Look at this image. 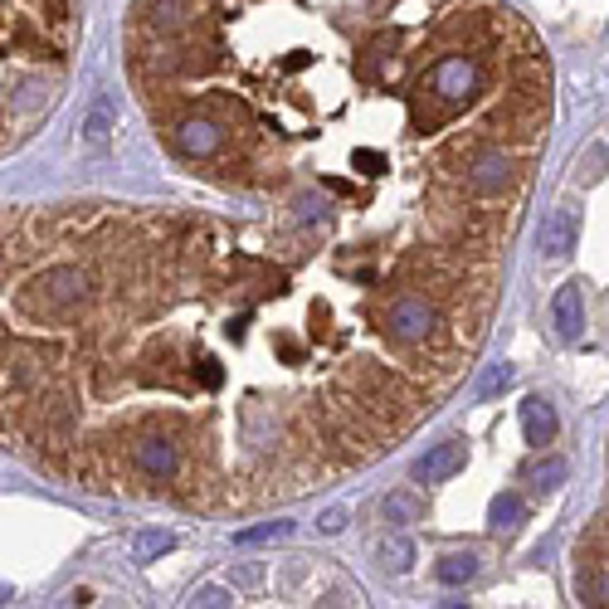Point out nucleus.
Instances as JSON below:
<instances>
[{"label": "nucleus", "mask_w": 609, "mask_h": 609, "mask_svg": "<svg viewBox=\"0 0 609 609\" xmlns=\"http://www.w3.org/2000/svg\"><path fill=\"white\" fill-rule=\"evenodd\" d=\"M478 575V556L473 551H454V556H444L439 566H434V580L439 585H468Z\"/></svg>", "instance_id": "8"}, {"label": "nucleus", "mask_w": 609, "mask_h": 609, "mask_svg": "<svg viewBox=\"0 0 609 609\" xmlns=\"http://www.w3.org/2000/svg\"><path fill=\"white\" fill-rule=\"evenodd\" d=\"M293 532V522H264V527H244L234 532V546H259V541H278V536Z\"/></svg>", "instance_id": "13"}, {"label": "nucleus", "mask_w": 609, "mask_h": 609, "mask_svg": "<svg viewBox=\"0 0 609 609\" xmlns=\"http://www.w3.org/2000/svg\"><path fill=\"white\" fill-rule=\"evenodd\" d=\"M522 497H512V493H502V497H493V507H488V527L493 532H512L517 522H522Z\"/></svg>", "instance_id": "10"}, {"label": "nucleus", "mask_w": 609, "mask_h": 609, "mask_svg": "<svg viewBox=\"0 0 609 609\" xmlns=\"http://www.w3.org/2000/svg\"><path fill=\"white\" fill-rule=\"evenodd\" d=\"M566 473H571V463H566V458H546V463L527 468V478H532L541 493H546V488H556V483H566Z\"/></svg>", "instance_id": "12"}, {"label": "nucleus", "mask_w": 609, "mask_h": 609, "mask_svg": "<svg viewBox=\"0 0 609 609\" xmlns=\"http://www.w3.org/2000/svg\"><path fill=\"white\" fill-rule=\"evenodd\" d=\"M512 156L502 152V147H483V152L468 161V186L478 195H502L507 191V181H512Z\"/></svg>", "instance_id": "2"}, {"label": "nucleus", "mask_w": 609, "mask_h": 609, "mask_svg": "<svg viewBox=\"0 0 609 609\" xmlns=\"http://www.w3.org/2000/svg\"><path fill=\"white\" fill-rule=\"evenodd\" d=\"M220 142H225V132H220V122H210V117H181L176 122V147L195 161H205V156L220 152Z\"/></svg>", "instance_id": "4"}, {"label": "nucleus", "mask_w": 609, "mask_h": 609, "mask_svg": "<svg viewBox=\"0 0 609 609\" xmlns=\"http://www.w3.org/2000/svg\"><path fill=\"white\" fill-rule=\"evenodd\" d=\"M385 512H390V517H415V502H410V497H390Z\"/></svg>", "instance_id": "17"}, {"label": "nucleus", "mask_w": 609, "mask_h": 609, "mask_svg": "<svg viewBox=\"0 0 609 609\" xmlns=\"http://www.w3.org/2000/svg\"><path fill=\"white\" fill-rule=\"evenodd\" d=\"M541 249L551 254V259H566L575 249V220L566 210H556V215H546V225H541Z\"/></svg>", "instance_id": "7"}, {"label": "nucleus", "mask_w": 609, "mask_h": 609, "mask_svg": "<svg viewBox=\"0 0 609 609\" xmlns=\"http://www.w3.org/2000/svg\"><path fill=\"white\" fill-rule=\"evenodd\" d=\"M176 546V536L161 532V527H147V532H137V541H132V556L147 566V561H156V556H166Z\"/></svg>", "instance_id": "9"}, {"label": "nucleus", "mask_w": 609, "mask_h": 609, "mask_svg": "<svg viewBox=\"0 0 609 609\" xmlns=\"http://www.w3.org/2000/svg\"><path fill=\"white\" fill-rule=\"evenodd\" d=\"M522 434H527L532 449H546L556 439V405L546 395H527L522 400Z\"/></svg>", "instance_id": "6"}, {"label": "nucleus", "mask_w": 609, "mask_h": 609, "mask_svg": "<svg viewBox=\"0 0 609 609\" xmlns=\"http://www.w3.org/2000/svg\"><path fill=\"white\" fill-rule=\"evenodd\" d=\"M512 381H517V371H512V366H493V371L478 381V400H488V395H497V390H507Z\"/></svg>", "instance_id": "14"}, {"label": "nucleus", "mask_w": 609, "mask_h": 609, "mask_svg": "<svg viewBox=\"0 0 609 609\" xmlns=\"http://www.w3.org/2000/svg\"><path fill=\"white\" fill-rule=\"evenodd\" d=\"M385 332L400 346L429 342L439 332V307L429 303V293H395L385 307Z\"/></svg>", "instance_id": "1"}, {"label": "nucleus", "mask_w": 609, "mask_h": 609, "mask_svg": "<svg viewBox=\"0 0 609 609\" xmlns=\"http://www.w3.org/2000/svg\"><path fill=\"white\" fill-rule=\"evenodd\" d=\"M191 605L200 609H220V605H234V590H220V585H200L191 595Z\"/></svg>", "instance_id": "15"}, {"label": "nucleus", "mask_w": 609, "mask_h": 609, "mask_svg": "<svg viewBox=\"0 0 609 609\" xmlns=\"http://www.w3.org/2000/svg\"><path fill=\"white\" fill-rule=\"evenodd\" d=\"M551 322H556V337H561V342H575V337L585 332V293H580V283H566V288L556 293Z\"/></svg>", "instance_id": "5"}, {"label": "nucleus", "mask_w": 609, "mask_h": 609, "mask_svg": "<svg viewBox=\"0 0 609 609\" xmlns=\"http://www.w3.org/2000/svg\"><path fill=\"white\" fill-rule=\"evenodd\" d=\"M381 566L385 571H410V561H415V546L405 541V536H390V541H381Z\"/></svg>", "instance_id": "11"}, {"label": "nucleus", "mask_w": 609, "mask_h": 609, "mask_svg": "<svg viewBox=\"0 0 609 609\" xmlns=\"http://www.w3.org/2000/svg\"><path fill=\"white\" fill-rule=\"evenodd\" d=\"M463 468H468V444H463V439H449V444H434V449L415 463V483H449Z\"/></svg>", "instance_id": "3"}, {"label": "nucleus", "mask_w": 609, "mask_h": 609, "mask_svg": "<svg viewBox=\"0 0 609 609\" xmlns=\"http://www.w3.org/2000/svg\"><path fill=\"white\" fill-rule=\"evenodd\" d=\"M317 527H322V532H327V536H332V532H342V527H346V512H342V507H332V512H322V522H317Z\"/></svg>", "instance_id": "16"}, {"label": "nucleus", "mask_w": 609, "mask_h": 609, "mask_svg": "<svg viewBox=\"0 0 609 609\" xmlns=\"http://www.w3.org/2000/svg\"><path fill=\"white\" fill-rule=\"evenodd\" d=\"M259 580H264L259 566H244V571H239V585H259Z\"/></svg>", "instance_id": "18"}]
</instances>
